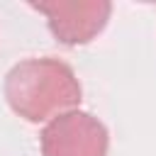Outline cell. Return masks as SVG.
<instances>
[{
  "label": "cell",
  "mask_w": 156,
  "mask_h": 156,
  "mask_svg": "<svg viewBox=\"0 0 156 156\" xmlns=\"http://www.w3.org/2000/svg\"><path fill=\"white\" fill-rule=\"evenodd\" d=\"M2 93L10 110L34 124L76 110L83 95L73 68L54 56L15 63L5 76Z\"/></svg>",
  "instance_id": "6da1fadb"
},
{
  "label": "cell",
  "mask_w": 156,
  "mask_h": 156,
  "mask_svg": "<svg viewBox=\"0 0 156 156\" xmlns=\"http://www.w3.org/2000/svg\"><path fill=\"white\" fill-rule=\"evenodd\" d=\"M105 124L83 110H68L49 119L39 134L41 156H107Z\"/></svg>",
  "instance_id": "7a4b0ae2"
},
{
  "label": "cell",
  "mask_w": 156,
  "mask_h": 156,
  "mask_svg": "<svg viewBox=\"0 0 156 156\" xmlns=\"http://www.w3.org/2000/svg\"><path fill=\"white\" fill-rule=\"evenodd\" d=\"M32 10L46 17L51 34L66 44L78 46L95 39L112 12L107 0H54V2H32Z\"/></svg>",
  "instance_id": "3957f363"
}]
</instances>
